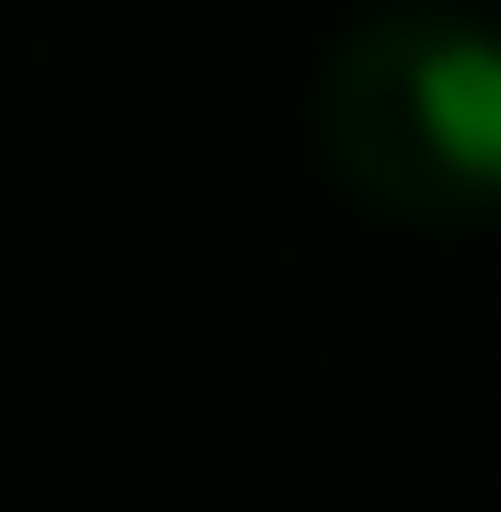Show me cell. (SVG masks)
<instances>
[{
    "label": "cell",
    "instance_id": "1",
    "mask_svg": "<svg viewBox=\"0 0 501 512\" xmlns=\"http://www.w3.org/2000/svg\"><path fill=\"white\" fill-rule=\"evenodd\" d=\"M319 148L410 228L501 217V23L456 0H388L319 69Z\"/></svg>",
    "mask_w": 501,
    "mask_h": 512
}]
</instances>
